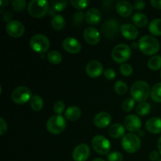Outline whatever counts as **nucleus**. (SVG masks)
Instances as JSON below:
<instances>
[{"mask_svg":"<svg viewBox=\"0 0 161 161\" xmlns=\"http://www.w3.org/2000/svg\"><path fill=\"white\" fill-rule=\"evenodd\" d=\"M151 93L149 85L143 80H138L135 82L130 86V94L135 101L143 102L147 100Z\"/></svg>","mask_w":161,"mask_h":161,"instance_id":"obj_1","label":"nucleus"},{"mask_svg":"<svg viewBox=\"0 0 161 161\" xmlns=\"http://www.w3.org/2000/svg\"><path fill=\"white\" fill-rule=\"evenodd\" d=\"M138 47L144 54L154 55L160 50V42L155 37L147 35L139 39Z\"/></svg>","mask_w":161,"mask_h":161,"instance_id":"obj_2","label":"nucleus"},{"mask_svg":"<svg viewBox=\"0 0 161 161\" xmlns=\"http://www.w3.org/2000/svg\"><path fill=\"white\" fill-rule=\"evenodd\" d=\"M50 9V3L46 0H32L29 2L28 10L30 15L33 17L39 18L43 17Z\"/></svg>","mask_w":161,"mask_h":161,"instance_id":"obj_3","label":"nucleus"},{"mask_svg":"<svg viewBox=\"0 0 161 161\" xmlns=\"http://www.w3.org/2000/svg\"><path fill=\"white\" fill-rule=\"evenodd\" d=\"M141 145L142 142L139 136L133 133L126 134L121 141L122 148L128 153H135L138 152L141 148Z\"/></svg>","mask_w":161,"mask_h":161,"instance_id":"obj_4","label":"nucleus"},{"mask_svg":"<svg viewBox=\"0 0 161 161\" xmlns=\"http://www.w3.org/2000/svg\"><path fill=\"white\" fill-rule=\"evenodd\" d=\"M30 47L36 53L42 54L49 50L50 42L48 38L42 34L34 35L30 39Z\"/></svg>","mask_w":161,"mask_h":161,"instance_id":"obj_5","label":"nucleus"},{"mask_svg":"<svg viewBox=\"0 0 161 161\" xmlns=\"http://www.w3.org/2000/svg\"><path fill=\"white\" fill-rule=\"evenodd\" d=\"M111 54L113 61L119 64V63L124 64L131 56V49L127 44H118L113 47Z\"/></svg>","mask_w":161,"mask_h":161,"instance_id":"obj_6","label":"nucleus"},{"mask_svg":"<svg viewBox=\"0 0 161 161\" xmlns=\"http://www.w3.org/2000/svg\"><path fill=\"white\" fill-rule=\"evenodd\" d=\"M66 127V120L61 115H55L49 118L47 122V129L53 135L62 133Z\"/></svg>","mask_w":161,"mask_h":161,"instance_id":"obj_7","label":"nucleus"},{"mask_svg":"<svg viewBox=\"0 0 161 161\" xmlns=\"http://www.w3.org/2000/svg\"><path fill=\"white\" fill-rule=\"evenodd\" d=\"M31 91L28 87L25 86H20L16 87L13 91L12 94H11V99L14 103L17 105H23L26 103L28 101L30 102L31 96Z\"/></svg>","mask_w":161,"mask_h":161,"instance_id":"obj_8","label":"nucleus"},{"mask_svg":"<svg viewBox=\"0 0 161 161\" xmlns=\"http://www.w3.org/2000/svg\"><path fill=\"white\" fill-rule=\"evenodd\" d=\"M93 149L96 153L101 155H106L111 149L110 142L102 135H96L91 141Z\"/></svg>","mask_w":161,"mask_h":161,"instance_id":"obj_9","label":"nucleus"},{"mask_svg":"<svg viewBox=\"0 0 161 161\" xmlns=\"http://www.w3.org/2000/svg\"><path fill=\"white\" fill-rule=\"evenodd\" d=\"M120 30L119 23L115 18L106 20L102 26V33L106 39H113L118 35Z\"/></svg>","mask_w":161,"mask_h":161,"instance_id":"obj_10","label":"nucleus"},{"mask_svg":"<svg viewBox=\"0 0 161 161\" xmlns=\"http://www.w3.org/2000/svg\"><path fill=\"white\" fill-rule=\"evenodd\" d=\"M6 31L9 36L13 38H19L24 35L25 28L19 20H12L8 22L6 26Z\"/></svg>","mask_w":161,"mask_h":161,"instance_id":"obj_11","label":"nucleus"},{"mask_svg":"<svg viewBox=\"0 0 161 161\" xmlns=\"http://www.w3.org/2000/svg\"><path fill=\"white\" fill-rule=\"evenodd\" d=\"M91 149L85 143L78 145L72 152V158L75 161H86L89 158Z\"/></svg>","mask_w":161,"mask_h":161,"instance_id":"obj_12","label":"nucleus"},{"mask_svg":"<svg viewBox=\"0 0 161 161\" xmlns=\"http://www.w3.org/2000/svg\"><path fill=\"white\" fill-rule=\"evenodd\" d=\"M124 127L130 132H138L142 127L141 119L136 115H128L124 119Z\"/></svg>","mask_w":161,"mask_h":161,"instance_id":"obj_13","label":"nucleus"},{"mask_svg":"<svg viewBox=\"0 0 161 161\" xmlns=\"http://www.w3.org/2000/svg\"><path fill=\"white\" fill-rule=\"evenodd\" d=\"M62 47L65 51L70 53H79L82 49L80 42L73 37L65 38L62 42Z\"/></svg>","mask_w":161,"mask_h":161,"instance_id":"obj_14","label":"nucleus"},{"mask_svg":"<svg viewBox=\"0 0 161 161\" xmlns=\"http://www.w3.org/2000/svg\"><path fill=\"white\" fill-rule=\"evenodd\" d=\"M83 39L87 43L96 45L100 42V32L94 27H88L83 31Z\"/></svg>","mask_w":161,"mask_h":161,"instance_id":"obj_15","label":"nucleus"},{"mask_svg":"<svg viewBox=\"0 0 161 161\" xmlns=\"http://www.w3.org/2000/svg\"><path fill=\"white\" fill-rule=\"evenodd\" d=\"M86 72L91 78H97L103 72V66L97 61H91L86 66Z\"/></svg>","mask_w":161,"mask_h":161,"instance_id":"obj_16","label":"nucleus"},{"mask_svg":"<svg viewBox=\"0 0 161 161\" xmlns=\"http://www.w3.org/2000/svg\"><path fill=\"white\" fill-rule=\"evenodd\" d=\"M112 121L111 116L106 112H100L97 113L94 118V124L98 128H105L110 125Z\"/></svg>","mask_w":161,"mask_h":161,"instance_id":"obj_17","label":"nucleus"},{"mask_svg":"<svg viewBox=\"0 0 161 161\" xmlns=\"http://www.w3.org/2000/svg\"><path fill=\"white\" fill-rule=\"evenodd\" d=\"M120 32L122 36L128 40H134L138 36V28L130 24H124L121 25Z\"/></svg>","mask_w":161,"mask_h":161,"instance_id":"obj_18","label":"nucleus"},{"mask_svg":"<svg viewBox=\"0 0 161 161\" xmlns=\"http://www.w3.org/2000/svg\"><path fill=\"white\" fill-rule=\"evenodd\" d=\"M102 20V14L96 8H91L85 14V20L91 25H98Z\"/></svg>","mask_w":161,"mask_h":161,"instance_id":"obj_19","label":"nucleus"},{"mask_svg":"<svg viewBox=\"0 0 161 161\" xmlns=\"http://www.w3.org/2000/svg\"><path fill=\"white\" fill-rule=\"evenodd\" d=\"M133 6L127 1H119L116 5V10L121 17H127L133 12Z\"/></svg>","mask_w":161,"mask_h":161,"instance_id":"obj_20","label":"nucleus"},{"mask_svg":"<svg viewBox=\"0 0 161 161\" xmlns=\"http://www.w3.org/2000/svg\"><path fill=\"white\" fill-rule=\"evenodd\" d=\"M146 128L152 134L161 133V118L152 117L146 123Z\"/></svg>","mask_w":161,"mask_h":161,"instance_id":"obj_21","label":"nucleus"},{"mask_svg":"<svg viewBox=\"0 0 161 161\" xmlns=\"http://www.w3.org/2000/svg\"><path fill=\"white\" fill-rule=\"evenodd\" d=\"M108 132L110 137L117 139V138H119L125 135H124V133H125V127L121 124L116 123V124H113L110 126Z\"/></svg>","mask_w":161,"mask_h":161,"instance_id":"obj_22","label":"nucleus"},{"mask_svg":"<svg viewBox=\"0 0 161 161\" xmlns=\"http://www.w3.org/2000/svg\"><path fill=\"white\" fill-rule=\"evenodd\" d=\"M81 109L78 106L72 105L67 108L64 113V116L70 121H76L81 116Z\"/></svg>","mask_w":161,"mask_h":161,"instance_id":"obj_23","label":"nucleus"},{"mask_svg":"<svg viewBox=\"0 0 161 161\" xmlns=\"http://www.w3.org/2000/svg\"><path fill=\"white\" fill-rule=\"evenodd\" d=\"M132 20L135 25L138 28H144L148 24V17L142 13H136L132 17Z\"/></svg>","mask_w":161,"mask_h":161,"instance_id":"obj_24","label":"nucleus"},{"mask_svg":"<svg viewBox=\"0 0 161 161\" xmlns=\"http://www.w3.org/2000/svg\"><path fill=\"white\" fill-rule=\"evenodd\" d=\"M50 23H51L52 28L57 31H61L65 26V20L64 17L61 15H58V14L51 19Z\"/></svg>","mask_w":161,"mask_h":161,"instance_id":"obj_25","label":"nucleus"},{"mask_svg":"<svg viewBox=\"0 0 161 161\" xmlns=\"http://www.w3.org/2000/svg\"><path fill=\"white\" fill-rule=\"evenodd\" d=\"M149 30L154 36H161V19H153L149 25Z\"/></svg>","mask_w":161,"mask_h":161,"instance_id":"obj_26","label":"nucleus"},{"mask_svg":"<svg viewBox=\"0 0 161 161\" xmlns=\"http://www.w3.org/2000/svg\"><path fill=\"white\" fill-rule=\"evenodd\" d=\"M30 106L34 111H40L44 106L43 100L40 96L33 95L30 100Z\"/></svg>","mask_w":161,"mask_h":161,"instance_id":"obj_27","label":"nucleus"},{"mask_svg":"<svg viewBox=\"0 0 161 161\" xmlns=\"http://www.w3.org/2000/svg\"><path fill=\"white\" fill-rule=\"evenodd\" d=\"M151 98L155 102H161V82L154 85L151 89Z\"/></svg>","mask_w":161,"mask_h":161,"instance_id":"obj_28","label":"nucleus"},{"mask_svg":"<svg viewBox=\"0 0 161 161\" xmlns=\"http://www.w3.org/2000/svg\"><path fill=\"white\" fill-rule=\"evenodd\" d=\"M47 58L53 64H59L62 61V55L57 50H50L47 54Z\"/></svg>","mask_w":161,"mask_h":161,"instance_id":"obj_29","label":"nucleus"},{"mask_svg":"<svg viewBox=\"0 0 161 161\" xmlns=\"http://www.w3.org/2000/svg\"><path fill=\"white\" fill-rule=\"evenodd\" d=\"M148 67L149 69L153 71L161 69V56L155 55L152 57L148 61Z\"/></svg>","mask_w":161,"mask_h":161,"instance_id":"obj_30","label":"nucleus"},{"mask_svg":"<svg viewBox=\"0 0 161 161\" xmlns=\"http://www.w3.org/2000/svg\"><path fill=\"white\" fill-rule=\"evenodd\" d=\"M151 110V105L150 104L148 103V102H140L138 105H137L136 108V112L139 116H146L149 113Z\"/></svg>","mask_w":161,"mask_h":161,"instance_id":"obj_31","label":"nucleus"},{"mask_svg":"<svg viewBox=\"0 0 161 161\" xmlns=\"http://www.w3.org/2000/svg\"><path fill=\"white\" fill-rule=\"evenodd\" d=\"M114 90L116 94H119V95H124L127 91V85L122 80H118L115 83Z\"/></svg>","mask_w":161,"mask_h":161,"instance_id":"obj_32","label":"nucleus"},{"mask_svg":"<svg viewBox=\"0 0 161 161\" xmlns=\"http://www.w3.org/2000/svg\"><path fill=\"white\" fill-rule=\"evenodd\" d=\"M69 2L65 0H53L50 2L52 7L56 11H62L67 7Z\"/></svg>","mask_w":161,"mask_h":161,"instance_id":"obj_33","label":"nucleus"},{"mask_svg":"<svg viewBox=\"0 0 161 161\" xmlns=\"http://www.w3.org/2000/svg\"><path fill=\"white\" fill-rule=\"evenodd\" d=\"M85 19V15L82 11H77L74 14L73 17H72V23L75 27H79L83 24V20Z\"/></svg>","mask_w":161,"mask_h":161,"instance_id":"obj_34","label":"nucleus"},{"mask_svg":"<svg viewBox=\"0 0 161 161\" xmlns=\"http://www.w3.org/2000/svg\"><path fill=\"white\" fill-rule=\"evenodd\" d=\"M27 3L25 0H14L12 2V7L17 12H21L26 7Z\"/></svg>","mask_w":161,"mask_h":161,"instance_id":"obj_35","label":"nucleus"},{"mask_svg":"<svg viewBox=\"0 0 161 161\" xmlns=\"http://www.w3.org/2000/svg\"><path fill=\"white\" fill-rule=\"evenodd\" d=\"M135 105V101L132 97L126 98L122 103V108L125 112H130L134 108Z\"/></svg>","mask_w":161,"mask_h":161,"instance_id":"obj_36","label":"nucleus"},{"mask_svg":"<svg viewBox=\"0 0 161 161\" xmlns=\"http://www.w3.org/2000/svg\"><path fill=\"white\" fill-rule=\"evenodd\" d=\"M119 70L124 76H130L133 73V68L130 64H127V63H124L121 64Z\"/></svg>","mask_w":161,"mask_h":161,"instance_id":"obj_37","label":"nucleus"},{"mask_svg":"<svg viewBox=\"0 0 161 161\" xmlns=\"http://www.w3.org/2000/svg\"><path fill=\"white\" fill-rule=\"evenodd\" d=\"M70 3L73 7L78 9H83L90 4V2L88 0H71Z\"/></svg>","mask_w":161,"mask_h":161,"instance_id":"obj_38","label":"nucleus"},{"mask_svg":"<svg viewBox=\"0 0 161 161\" xmlns=\"http://www.w3.org/2000/svg\"><path fill=\"white\" fill-rule=\"evenodd\" d=\"M65 104L62 101H57L53 105V112L56 113V115H61L64 112Z\"/></svg>","mask_w":161,"mask_h":161,"instance_id":"obj_39","label":"nucleus"},{"mask_svg":"<svg viewBox=\"0 0 161 161\" xmlns=\"http://www.w3.org/2000/svg\"><path fill=\"white\" fill-rule=\"evenodd\" d=\"M108 161H123L124 160V157L122 154L119 152H112L108 154Z\"/></svg>","mask_w":161,"mask_h":161,"instance_id":"obj_40","label":"nucleus"},{"mask_svg":"<svg viewBox=\"0 0 161 161\" xmlns=\"http://www.w3.org/2000/svg\"><path fill=\"white\" fill-rule=\"evenodd\" d=\"M104 75L108 80H112L116 77V72L113 69H108L104 72Z\"/></svg>","mask_w":161,"mask_h":161,"instance_id":"obj_41","label":"nucleus"},{"mask_svg":"<svg viewBox=\"0 0 161 161\" xmlns=\"http://www.w3.org/2000/svg\"><path fill=\"white\" fill-rule=\"evenodd\" d=\"M146 7V3L142 0H136L133 4V8L136 10H142Z\"/></svg>","mask_w":161,"mask_h":161,"instance_id":"obj_42","label":"nucleus"},{"mask_svg":"<svg viewBox=\"0 0 161 161\" xmlns=\"http://www.w3.org/2000/svg\"><path fill=\"white\" fill-rule=\"evenodd\" d=\"M7 131V124L3 117L0 118V135H3Z\"/></svg>","mask_w":161,"mask_h":161,"instance_id":"obj_43","label":"nucleus"},{"mask_svg":"<svg viewBox=\"0 0 161 161\" xmlns=\"http://www.w3.org/2000/svg\"><path fill=\"white\" fill-rule=\"evenodd\" d=\"M160 153H158L157 151L153 150L149 153V160L152 161H157L160 160Z\"/></svg>","mask_w":161,"mask_h":161,"instance_id":"obj_44","label":"nucleus"},{"mask_svg":"<svg viewBox=\"0 0 161 161\" xmlns=\"http://www.w3.org/2000/svg\"><path fill=\"white\" fill-rule=\"evenodd\" d=\"M13 17H14V15H13V14H11V12H9V11L5 12V14H3V18L4 21H11V20H12L11 19L13 18Z\"/></svg>","mask_w":161,"mask_h":161,"instance_id":"obj_45","label":"nucleus"},{"mask_svg":"<svg viewBox=\"0 0 161 161\" xmlns=\"http://www.w3.org/2000/svg\"><path fill=\"white\" fill-rule=\"evenodd\" d=\"M150 3L155 9H161V0H151Z\"/></svg>","mask_w":161,"mask_h":161,"instance_id":"obj_46","label":"nucleus"},{"mask_svg":"<svg viewBox=\"0 0 161 161\" xmlns=\"http://www.w3.org/2000/svg\"><path fill=\"white\" fill-rule=\"evenodd\" d=\"M9 3H10L9 0H1V1H0V6H1V8L6 6Z\"/></svg>","mask_w":161,"mask_h":161,"instance_id":"obj_47","label":"nucleus"},{"mask_svg":"<svg viewBox=\"0 0 161 161\" xmlns=\"http://www.w3.org/2000/svg\"><path fill=\"white\" fill-rule=\"evenodd\" d=\"M56 13H57V11L55 10V9L51 6V7H50V9H49V11H48V15L53 16V17L54 16H56Z\"/></svg>","mask_w":161,"mask_h":161,"instance_id":"obj_48","label":"nucleus"},{"mask_svg":"<svg viewBox=\"0 0 161 161\" xmlns=\"http://www.w3.org/2000/svg\"><path fill=\"white\" fill-rule=\"evenodd\" d=\"M157 146H158V150L159 153L161 154V137L159 138L158 140V143H157Z\"/></svg>","mask_w":161,"mask_h":161,"instance_id":"obj_49","label":"nucleus"},{"mask_svg":"<svg viewBox=\"0 0 161 161\" xmlns=\"http://www.w3.org/2000/svg\"><path fill=\"white\" fill-rule=\"evenodd\" d=\"M131 47H132V48H135V49L138 48V47H138V43H137V42H133L131 45Z\"/></svg>","mask_w":161,"mask_h":161,"instance_id":"obj_50","label":"nucleus"},{"mask_svg":"<svg viewBox=\"0 0 161 161\" xmlns=\"http://www.w3.org/2000/svg\"><path fill=\"white\" fill-rule=\"evenodd\" d=\"M92 161H105V160H103V159H102V158H95V159H94Z\"/></svg>","mask_w":161,"mask_h":161,"instance_id":"obj_51","label":"nucleus"},{"mask_svg":"<svg viewBox=\"0 0 161 161\" xmlns=\"http://www.w3.org/2000/svg\"><path fill=\"white\" fill-rule=\"evenodd\" d=\"M138 135H140V136H144V131L139 130V131H138Z\"/></svg>","mask_w":161,"mask_h":161,"instance_id":"obj_52","label":"nucleus"},{"mask_svg":"<svg viewBox=\"0 0 161 161\" xmlns=\"http://www.w3.org/2000/svg\"><path fill=\"white\" fill-rule=\"evenodd\" d=\"M160 77H161V70H160Z\"/></svg>","mask_w":161,"mask_h":161,"instance_id":"obj_53","label":"nucleus"},{"mask_svg":"<svg viewBox=\"0 0 161 161\" xmlns=\"http://www.w3.org/2000/svg\"><path fill=\"white\" fill-rule=\"evenodd\" d=\"M158 161H161V159H160V160H159Z\"/></svg>","mask_w":161,"mask_h":161,"instance_id":"obj_54","label":"nucleus"}]
</instances>
